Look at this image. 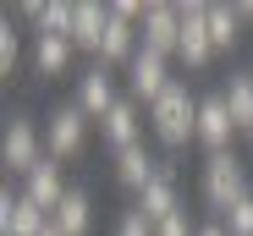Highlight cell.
I'll return each mask as SVG.
<instances>
[{"label":"cell","instance_id":"277c9868","mask_svg":"<svg viewBox=\"0 0 253 236\" xmlns=\"http://www.w3.org/2000/svg\"><path fill=\"white\" fill-rule=\"evenodd\" d=\"M44 160H50V154H44V127L17 110L6 121V137H0V165H6L11 176H28L33 165H44Z\"/></svg>","mask_w":253,"mask_h":236},{"label":"cell","instance_id":"cb8c5ba5","mask_svg":"<svg viewBox=\"0 0 253 236\" xmlns=\"http://www.w3.org/2000/svg\"><path fill=\"white\" fill-rule=\"evenodd\" d=\"M17 17H22V22H33L39 33H44V28H50V0H22Z\"/></svg>","mask_w":253,"mask_h":236},{"label":"cell","instance_id":"d6986e66","mask_svg":"<svg viewBox=\"0 0 253 236\" xmlns=\"http://www.w3.org/2000/svg\"><path fill=\"white\" fill-rule=\"evenodd\" d=\"M220 99H226V110H231V121L248 127V121H253V71H231L226 88H220Z\"/></svg>","mask_w":253,"mask_h":236},{"label":"cell","instance_id":"f1b7e54d","mask_svg":"<svg viewBox=\"0 0 253 236\" xmlns=\"http://www.w3.org/2000/svg\"><path fill=\"white\" fill-rule=\"evenodd\" d=\"M44 236H61V231H55V225H50V231H44Z\"/></svg>","mask_w":253,"mask_h":236},{"label":"cell","instance_id":"ffe728a7","mask_svg":"<svg viewBox=\"0 0 253 236\" xmlns=\"http://www.w3.org/2000/svg\"><path fill=\"white\" fill-rule=\"evenodd\" d=\"M237 38H242V22H237V6H215V0H209V44H215V55L237 50Z\"/></svg>","mask_w":253,"mask_h":236},{"label":"cell","instance_id":"484cf974","mask_svg":"<svg viewBox=\"0 0 253 236\" xmlns=\"http://www.w3.org/2000/svg\"><path fill=\"white\" fill-rule=\"evenodd\" d=\"M237 22H242V28L253 22V0H237Z\"/></svg>","mask_w":253,"mask_h":236},{"label":"cell","instance_id":"8fae6325","mask_svg":"<svg viewBox=\"0 0 253 236\" xmlns=\"http://www.w3.org/2000/svg\"><path fill=\"white\" fill-rule=\"evenodd\" d=\"M99 137H105V143H110L116 154L138 148V143H143V104L121 94V104H116V110L105 115V121H99Z\"/></svg>","mask_w":253,"mask_h":236},{"label":"cell","instance_id":"7a4b0ae2","mask_svg":"<svg viewBox=\"0 0 253 236\" xmlns=\"http://www.w3.org/2000/svg\"><path fill=\"white\" fill-rule=\"evenodd\" d=\"M198 192H204V203L215 209V214H226L237 198H248V165L237 160L231 148H226V154H209V160H204V176H198Z\"/></svg>","mask_w":253,"mask_h":236},{"label":"cell","instance_id":"9c48e42d","mask_svg":"<svg viewBox=\"0 0 253 236\" xmlns=\"http://www.w3.org/2000/svg\"><path fill=\"white\" fill-rule=\"evenodd\" d=\"M44 231H50V214L28 192H0V236H44Z\"/></svg>","mask_w":253,"mask_h":236},{"label":"cell","instance_id":"ba28073f","mask_svg":"<svg viewBox=\"0 0 253 236\" xmlns=\"http://www.w3.org/2000/svg\"><path fill=\"white\" fill-rule=\"evenodd\" d=\"M77 110L88 115V121H105V115L121 104V94H116V66H105V61H94L88 71L77 77Z\"/></svg>","mask_w":253,"mask_h":236},{"label":"cell","instance_id":"8992f818","mask_svg":"<svg viewBox=\"0 0 253 236\" xmlns=\"http://www.w3.org/2000/svg\"><path fill=\"white\" fill-rule=\"evenodd\" d=\"M176 61L187 71H204L215 61V44H209V0H182V50Z\"/></svg>","mask_w":253,"mask_h":236},{"label":"cell","instance_id":"83f0119b","mask_svg":"<svg viewBox=\"0 0 253 236\" xmlns=\"http://www.w3.org/2000/svg\"><path fill=\"white\" fill-rule=\"evenodd\" d=\"M242 132H248V137H253V121H248V127H242Z\"/></svg>","mask_w":253,"mask_h":236},{"label":"cell","instance_id":"30bf717a","mask_svg":"<svg viewBox=\"0 0 253 236\" xmlns=\"http://www.w3.org/2000/svg\"><path fill=\"white\" fill-rule=\"evenodd\" d=\"M231 132H242V127L231 121L226 99H220V94H204V99H198V143H204L209 154H226V148H231Z\"/></svg>","mask_w":253,"mask_h":236},{"label":"cell","instance_id":"d4e9b609","mask_svg":"<svg viewBox=\"0 0 253 236\" xmlns=\"http://www.w3.org/2000/svg\"><path fill=\"white\" fill-rule=\"evenodd\" d=\"M154 236H198V225H193V220H187V209H182V214H171L165 225H154Z\"/></svg>","mask_w":253,"mask_h":236},{"label":"cell","instance_id":"7c38bea8","mask_svg":"<svg viewBox=\"0 0 253 236\" xmlns=\"http://www.w3.org/2000/svg\"><path fill=\"white\" fill-rule=\"evenodd\" d=\"M72 55H77V44H72L66 33H33L28 66H33V77H61L72 66Z\"/></svg>","mask_w":253,"mask_h":236},{"label":"cell","instance_id":"7402d4cb","mask_svg":"<svg viewBox=\"0 0 253 236\" xmlns=\"http://www.w3.org/2000/svg\"><path fill=\"white\" fill-rule=\"evenodd\" d=\"M220 225H226L231 236H253V192H248V198H237V203L220 214Z\"/></svg>","mask_w":253,"mask_h":236},{"label":"cell","instance_id":"603a6c76","mask_svg":"<svg viewBox=\"0 0 253 236\" xmlns=\"http://www.w3.org/2000/svg\"><path fill=\"white\" fill-rule=\"evenodd\" d=\"M110 236H154V225H149V214L132 203V209H121V220H116V231Z\"/></svg>","mask_w":253,"mask_h":236},{"label":"cell","instance_id":"6da1fadb","mask_svg":"<svg viewBox=\"0 0 253 236\" xmlns=\"http://www.w3.org/2000/svg\"><path fill=\"white\" fill-rule=\"evenodd\" d=\"M149 132H154L160 148H187V143H198V94H187L182 77L149 104Z\"/></svg>","mask_w":253,"mask_h":236},{"label":"cell","instance_id":"5b68a950","mask_svg":"<svg viewBox=\"0 0 253 236\" xmlns=\"http://www.w3.org/2000/svg\"><path fill=\"white\" fill-rule=\"evenodd\" d=\"M138 38H143V50H154V55L171 61L182 50V6H171V0H149L143 22H138Z\"/></svg>","mask_w":253,"mask_h":236},{"label":"cell","instance_id":"3957f363","mask_svg":"<svg viewBox=\"0 0 253 236\" xmlns=\"http://www.w3.org/2000/svg\"><path fill=\"white\" fill-rule=\"evenodd\" d=\"M88 115L77 110V99H66V104H55L50 115H44V154L55 165H66V160H77L83 148H88Z\"/></svg>","mask_w":253,"mask_h":236},{"label":"cell","instance_id":"ac0fdd59","mask_svg":"<svg viewBox=\"0 0 253 236\" xmlns=\"http://www.w3.org/2000/svg\"><path fill=\"white\" fill-rule=\"evenodd\" d=\"M160 170H165V165L154 160L143 143H138V148H126V154H116V181H121L126 192H143L149 181H160Z\"/></svg>","mask_w":253,"mask_h":236},{"label":"cell","instance_id":"4316f807","mask_svg":"<svg viewBox=\"0 0 253 236\" xmlns=\"http://www.w3.org/2000/svg\"><path fill=\"white\" fill-rule=\"evenodd\" d=\"M198 236H231V231H226L220 220H209V225H198Z\"/></svg>","mask_w":253,"mask_h":236},{"label":"cell","instance_id":"52a82bcc","mask_svg":"<svg viewBox=\"0 0 253 236\" xmlns=\"http://www.w3.org/2000/svg\"><path fill=\"white\" fill-rule=\"evenodd\" d=\"M176 77H171V61L154 55V50H138L132 61H126V99H138V104H154L165 88H171Z\"/></svg>","mask_w":253,"mask_h":236},{"label":"cell","instance_id":"44dd1931","mask_svg":"<svg viewBox=\"0 0 253 236\" xmlns=\"http://www.w3.org/2000/svg\"><path fill=\"white\" fill-rule=\"evenodd\" d=\"M22 66V33L6 22V28H0V77H11Z\"/></svg>","mask_w":253,"mask_h":236},{"label":"cell","instance_id":"2e32d148","mask_svg":"<svg viewBox=\"0 0 253 236\" xmlns=\"http://www.w3.org/2000/svg\"><path fill=\"white\" fill-rule=\"evenodd\" d=\"M50 225H55L61 236H88V231H94V192H88V187H72L66 198H61V209L50 214Z\"/></svg>","mask_w":253,"mask_h":236},{"label":"cell","instance_id":"9a60e30c","mask_svg":"<svg viewBox=\"0 0 253 236\" xmlns=\"http://www.w3.org/2000/svg\"><path fill=\"white\" fill-rule=\"evenodd\" d=\"M138 50H143L138 22H126V17H116V11H110V22H105V38H99V61H105V66H126Z\"/></svg>","mask_w":253,"mask_h":236},{"label":"cell","instance_id":"e0dca14e","mask_svg":"<svg viewBox=\"0 0 253 236\" xmlns=\"http://www.w3.org/2000/svg\"><path fill=\"white\" fill-rule=\"evenodd\" d=\"M138 209L149 214V225H165L171 214H182V198H176V176H171V165L160 170V181H149V187L138 192Z\"/></svg>","mask_w":253,"mask_h":236},{"label":"cell","instance_id":"4fadbf2b","mask_svg":"<svg viewBox=\"0 0 253 236\" xmlns=\"http://www.w3.org/2000/svg\"><path fill=\"white\" fill-rule=\"evenodd\" d=\"M22 192H28V198L44 209V214H55V209H61V198H66L72 187H66L61 165H55V160H44V165H33V170L22 176Z\"/></svg>","mask_w":253,"mask_h":236},{"label":"cell","instance_id":"5bb4252c","mask_svg":"<svg viewBox=\"0 0 253 236\" xmlns=\"http://www.w3.org/2000/svg\"><path fill=\"white\" fill-rule=\"evenodd\" d=\"M105 22H110V0H77V17H72V44H77V50H88L94 61H99Z\"/></svg>","mask_w":253,"mask_h":236}]
</instances>
